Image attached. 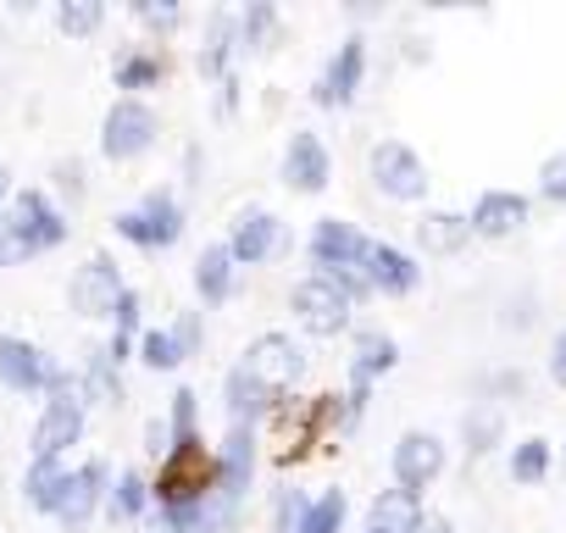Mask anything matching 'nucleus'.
<instances>
[{
    "instance_id": "f257e3e1",
    "label": "nucleus",
    "mask_w": 566,
    "mask_h": 533,
    "mask_svg": "<svg viewBox=\"0 0 566 533\" xmlns=\"http://www.w3.org/2000/svg\"><path fill=\"white\" fill-rule=\"evenodd\" d=\"M156 134H161L156 112L139 95H123V101H112V112L101 123V156L106 161H139L156 145Z\"/></svg>"
},
{
    "instance_id": "f03ea898",
    "label": "nucleus",
    "mask_w": 566,
    "mask_h": 533,
    "mask_svg": "<svg viewBox=\"0 0 566 533\" xmlns=\"http://www.w3.org/2000/svg\"><path fill=\"white\" fill-rule=\"evenodd\" d=\"M0 384H7L12 395H56V389H67L73 378L40 351V345H29V339H18V334H0Z\"/></svg>"
},
{
    "instance_id": "7ed1b4c3",
    "label": "nucleus",
    "mask_w": 566,
    "mask_h": 533,
    "mask_svg": "<svg viewBox=\"0 0 566 533\" xmlns=\"http://www.w3.org/2000/svg\"><path fill=\"white\" fill-rule=\"evenodd\" d=\"M117 233L139 250H172L184 239V206L167 195V189H150L134 211L117 217Z\"/></svg>"
},
{
    "instance_id": "20e7f679",
    "label": "nucleus",
    "mask_w": 566,
    "mask_h": 533,
    "mask_svg": "<svg viewBox=\"0 0 566 533\" xmlns=\"http://www.w3.org/2000/svg\"><path fill=\"white\" fill-rule=\"evenodd\" d=\"M290 312L301 317V328L306 334H317V339H334V334H345L350 328V301H345V290L334 284V279H323V273H312V279H301L295 284V295H290Z\"/></svg>"
},
{
    "instance_id": "39448f33",
    "label": "nucleus",
    "mask_w": 566,
    "mask_h": 533,
    "mask_svg": "<svg viewBox=\"0 0 566 533\" xmlns=\"http://www.w3.org/2000/svg\"><path fill=\"white\" fill-rule=\"evenodd\" d=\"M78 439H84V389L67 384V389L45 395V411L34 422V461H62V450Z\"/></svg>"
},
{
    "instance_id": "423d86ee",
    "label": "nucleus",
    "mask_w": 566,
    "mask_h": 533,
    "mask_svg": "<svg viewBox=\"0 0 566 533\" xmlns=\"http://www.w3.org/2000/svg\"><path fill=\"white\" fill-rule=\"evenodd\" d=\"M239 367H244L261 389L283 395V389L306 373V356H301V345H295L290 334H261V339H250V351H244Z\"/></svg>"
},
{
    "instance_id": "0eeeda50",
    "label": "nucleus",
    "mask_w": 566,
    "mask_h": 533,
    "mask_svg": "<svg viewBox=\"0 0 566 533\" xmlns=\"http://www.w3.org/2000/svg\"><path fill=\"white\" fill-rule=\"evenodd\" d=\"M373 184L389 200H422L428 195V167H422V156L411 145L384 139V145H373Z\"/></svg>"
},
{
    "instance_id": "6e6552de",
    "label": "nucleus",
    "mask_w": 566,
    "mask_h": 533,
    "mask_svg": "<svg viewBox=\"0 0 566 533\" xmlns=\"http://www.w3.org/2000/svg\"><path fill=\"white\" fill-rule=\"evenodd\" d=\"M123 295H128V284H123L117 261H112L106 250H95L78 273H73V312H78V317H112Z\"/></svg>"
},
{
    "instance_id": "1a4fd4ad",
    "label": "nucleus",
    "mask_w": 566,
    "mask_h": 533,
    "mask_svg": "<svg viewBox=\"0 0 566 533\" xmlns=\"http://www.w3.org/2000/svg\"><path fill=\"white\" fill-rule=\"evenodd\" d=\"M367 233L345 217H323L312 228V261H317V273H345V266H361L367 261Z\"/></svg>"
},
{
    "instance_id": "9d476101",
    "label": "nucleus",
    "mask_w": 566,
    "mask_h": 533,
    "mask_svg": "<svg viewBox=\"0 0 566 533\" xmlns=\"http://www.w3.org/2000/svg\"><path fill=\"white\" fill-rule=\"evenodd\" d=\"M439 472H444V439L428 433V428L400 433V445H395V483L411 489V494H422Z\"/></svg>"
},
{
    "instance_id": "9b49d317",
    "label": "nucleus",
    "mask_w": 566,
    "mask_h": 533,
    "mask_svg": "<svg viewBox=\"0 0 566 533\" xmlns=\"http://www.w3.org/2000/svg\"><path fill=\"white\" fill-rule=\"evenodd\" d=\"M328 178H334V156H328V145H323L317 134H306V128L290 134V150H283V184L301 189V195H323Z\"/></svg>"
},
{
    "instance_id": "f8f14e48",
    "label": "nucleus",
    "mask_w": 566,
    "mask_h": 533,
    "mask_svg": "<svg viewBox=\"0 0 566 533\" xmlns=\"http://www.w3.org/2000/svg\"><path fill=\"white\" fill-rule=\"evenodd\" d=\"M361 79H367V40L350 34L339 45V56L328 62V73L317 79V106H350L356 90H361Z\"/></svg>"
},
{
    "instance_id": "ddd939ff",
    "label": "nucleus",
    "mask_w": 566,
    "mask_h": 533,
    "mask_svg": "<svg viewBox=\"0 0 566 533\" xmlns=\"http://www.w3.org/2000/svg\"><path fill=\"white\" fill-rule=\"evenodd\" d=\"M101 494H106V467H101V461L73 467V472H67V489H62V505H56V522H62L67 533L90 527V516H95Z\"/></svg>"
},
{
    "instance_id": "4468645a",
    "label": "nucleus",
    "mask_w": 566,
    "mask_h": 533,
    "mask_svg": "<svg viewBox=\"0 0 566 533\" xmlns=\"http://www.w3.org/2000/svg\"><path fill=\"white\" fill-rule=\"evenodd\" d=\"M361 273H367V284H373V290H384V295H411V290L422 284V266H417L406 250L384 244V239H373V244H367Z\"/></svg>"
},
{
    "instance_id": "2eb2a0df",
    "label": "nucleus",
    "mask_w": 566,
    "mask_h": 533,
    "mask_svg": "<svg viewBox=\"0 0 566 533\" xmlns=\"http://www.w3.org/2000/svg\"><path fill=\"white\" fill-rule=\"evenodd\" d=\"M250 467H255V433L250 428H228L222 456H217V505L233 511V500L250 489Z\"/></svg>"
},
{
    "instance_id": "dca6fc26",
    "label": "nucleus",
    "mask_w": 566,
    "mask_h": 533,
    "mask_svg": "<svg viewBox=\"0 0 566 533\" xmlns=\"http://www.w3.org/2000/svg\"><path fill=\"white\" fill-rule=\"evenodd\" d=\"M522 222H527V200L516 189H489L472 206V233L478 239H511Z\"/></svg>"
},
{
    "instance_id": "f3484780",
    "label": "nucleus",
    "mask_w": 566,
    "mask_h": 533,
    "mask_svg": "<svg viewBox=\"0 0 566 533\" xmlns=\"http://www.w3.org/2000/svg\"><path fill=\"white\" fill-rule=\"evenodd\" d=\"M277 239H283V228H277L272 211H239V222L228 233V255L239 266H255V261H266L277 250Z\"/></svg>"
},
{
    "instance_id": "a211bd4d",
    "label": "nucleus",
    "mask_w": 566,
    "mask_h": 533,
    "mask_svg": "<svg viewBox=\"0 0 566 533\" xmlns=\"http://www.w3.org/2000/svg\"><path fill=\"white\" fill-rule=\"evenodd\" d=\"M422 522V494H411V489H384L378 500H373V511H367V533H411Z\"/></svg>"
},
{
    "instance_id": "6ab92c4d",
    "label": "nucleus",
    "mask_w": 566,
    "mask_h": 533,
    "mask_svg": "<svg viewBox=\"0 0 566 533\" xmlns=\"http://www.w3.org/2000/svg\"><path fill=\"white\" fill-rule=\"evenodd\" d=\"M233 255H228V244H206L200 255H195V290H200V301L206 306H222L228 295H233Z\"/></svg>"
},
{
    "instance_id": "aec40b11",
    "label": "nucleus",
    "mask_w": 566,
    "mask_h": 533,
    "mask_svg": "<svg viewBox=\"0 0 566 533\" xmlns=\"http://www.w3.org/2000/svg\"><path fill=\"white\" fill-rule=\"evenodd\" d=\"M467 239H472V217H461V211H428L417 222V244L428 255H455Z\"/></svg>"
},
{
    "instance_id": "412c9836",
    "label": "nucleus",
    "mask_w": 566,
    "mask_h": 533,
    "mask_svg": "<svg viewBox=\"0 0 566 533\" xmlns=\"http://www.w3.org/2000/svg\"><path fill=\"white\" fill-rule=\"evenodd\" d=\"M12 211H18V217H23L34 233H40V244H45V250H56V244L67 239V217H62V211H56V206H51L40 189H23V195H12Z\"/></svg>"
},
{
    "instance_id": "4be33fe9",
    "label": "nucleus",
    "mask_w": 566,
    "mask_h": 533,
    "mask_svg": "<svg viewBox=\"0 0 566 533\" xmlns=\"http://www.w3.org/2000/svg\"><path fill=\"white\" fill-rule=\"evenodd\" d=\"M266 406H272V389H261L244 367H233V373H228V422H233V428H250Z\"/></svg>"
},
{
    "instance_id": "5701e85b",
    "label": "nucleus",
    "mask_w": 566,
    "mask_h": 533,
    "mask_svg": "<svg viewBox=\"0 0 566 533\" xmlns=\"http://www.w3.org/2000/svg\"><path fill=\"white\" fill-rule=\"evenodd\" d=\"M62 489H67V467H62V461H29V472H23V500H29L34 511H51V516H56Z\"/></svg>"
},
{
    "instance_id": "b1692460",
    "label": "nucleus",
    "mask_w": 566,
    "mask_h": 533,
    "mask_svg": "<svg viewBox=\"0 0 566 533\" xmlns=\"http://www.w3.org/2000/svg\"><path fill=\"white\" fill-rule=\"evenodd\" d=\"M40 250H45L40 233H34V228L12 211V200H7V211H0V266H29Z\"/></svg>"
},
{
    "instance_id": "393cba45",
    "label": "nucleus",
    "mask_w": 566,
    "mask_h": 533,
    "mask_svg": "<svg viewBox=\"0 0 566 533\" xmlns=\"http://www.w3.org/2000/svg\"><path fill=\"white\" fill-rule=\"evenodd\" d=\"M395 362H400V345H395L389 334H361V339H356V362H350V378L373 389V378H378V373H389Z\"/></svg>"
},
{
    "instance_id": "a878e982",
    "label": "nucleus",
    "mask_w": 566,
    "mask_h": 533,
    "mask_svg": "<svg viewBox=\"0 0 566 533\" xmlns=\"http://www.w3.org/2000/svg\"><path fill=\"white\" fill-rule=\"evenodd\" d=\"M78 389H84L90 400H101V406H123V384H117V367H112L106 345L84 356V378H78Z\"/></svg>"
},
{
    "instance_id": "bb28decb",
    "label": "nucleus",
    "mask_w": 566,
    "mask_h": 533,
    "mask_svg": "<svg viewBox=\"0 0 566 533\" xmlns=\"http://www.w3.org/2000/svg\"><path fill=\"white\" fill-rule=\"evenodd\" d=\"M233 40H239V18L217 12V18H211V34H206V45H200V73H206V79H222V67H228V56H233Z\"/></svg>"
},
{
    "instance_id": "cd10ccee",
    "label": "nucleus",
    "mask_w": 566,
    "mask_h": 533,
    "mask_svg": "<svg viewBox=\"0 0 566 533\" xmlns=\"http://www.w3.org/2000/svg\"><path fill=\"white\" fill-rule=\"evenodd\" d=\"M145 500H150V483H145L139 472H123V478L106 489V516H112V522H134V516L145 511Z\"/></svg>"
},
{
    "instance_id": "c85d7f7f",
    "label": "nucleus",
    "mask_w": 566,
    "mask_h": 533,
    "mask_svg": "<svg viewBox=\"0 0 566 533\" xmlns=\"http://www.w3.org/2000/svg\"><path fill=\"white\" fill-rule=\"evenodd\" d=\"M139 362H145L150 373H172V367H184L189 356H184V345L172 339V328H150V334H139Z\"/></svg>"
},
{
    "instance_id": "c756f323",
    "label": "nucleus",
    "mask_w": 566,
    "mask_h": 533,
    "mask_svg": "<svg viewBox=\"0 0 566 533\" xmlns=\"http://www.w3.org/2000/svg\"><path fill=\"white\" fill-rule=\"evenodd\" d=\"M101 23H106V7H101V0H62V7H56V29L73 34V40H90Z\"/></svg>"
},
{
    "instance_id": "7c9ffc66",
    "label": "nucleus",
    "mask_w": 566,
    "mask_h": 533,
    "mask_svg": "<svg viewBox=\"0 0 566 533\" xmlns=\"http://www.w3.org/2000/svg\"><path fill=\"white\" fill-rule=\"evenodd\" d=\"M549 472V445L544 439H522L516 450H511V478L516 483H538Z\"/></svg>"
},
{
    "instance_id": "2f4dec72",
    "label": "nucleus",
    "mask_w": 566,
    "mask_h": 533,
    "mask_svg": "<svg viewBox=\"0 0 566 533\" xmlns=\"http://www.w3.org/2000/svg\"><path fill=\"white\" fill-rule=\"evenodd\" d=\"M345 527V494L339 489H328V494H317L312 500V511H306V527L301 533H339Z\"/></svg>"
},
{
    "instance_id": "473e14b6",
    "label": "nucleus",
    "mask_w": 566,
    "mask_h": 533,
    "mask_svg": "<svg viewBox=\"0 0 566 533\" xmlns=\"http://www.w3.org/2000/svg\"><path fill=\"white\" fill-rule=\"evenodd\" d=\"M156 79H161V62L145 56V51H128V56L117 62V90H150Z\"/></svg>"
},
{
    "instance_id": "72a5a7b5",
    "label": "nucleus",
    "mask_w": 566,
    "mask_h": 533,
    "mask_svg": "<svg viewBox=\"0 0 566 533\" xmlns=\"http://www.w3.org/2000/svg\"><path fill=\"white\" fill-rule=\"evenodd\" d=\"M500 433H505V417H500L494 406H478V411L467 417V450H472V456H483Z\"/></svg>"
},
{
    "instance_id": "f704fd0d",
    "label": "nucleus",
    "mask_w": 566,
    "mask_h": 533,
    "mask_svg": "<svg viewBox=\"0 0 566 533\" xmlns=\"http://www.w3.org/2000/svg\"><path fill=\"white\" fill-rule=\"evenodd\" d=\"M306 511H312L306 494L283 489V494H277V511H272V533H301V527H306Z\"/></svg>"
},
{
    "instance_id": "c9c22d12",
    "label": "nucleus",
    "mask_w": 566,
    "mask_h": 533,
    "mask_svg": "<svg viewBox=\"0 0 566 533\" xmlns=\"http://www.w3.org/2000/svg\"><path fill=\"white\" fill-rule=\"evenodd\" d=\"M272 29H277V12H272V7H250V12L239 18V40H244L250 51H261Z\"/></svg>"
},
{
    "instance_id": "e433bc0d",
    "label": "nucleus",
    "mask_w": 566,
    "mask_h": 533,
    "mask_svg": "<svg viewBox=\"0 0 566 533\" xmlns=\"http://www.w3.org/2000/svg\"><path fill=\"white\" fill-rule=\"evenodd\" d=\"M195 389H178L172 395V445H195Z\"/></svg>"
},
{
    "instance_id": "4c0bfd02",
    "label": "nucleus",
    "mask_w": 566,
    "mask_h": 533,
    "mask_svg": "<svg viewBox=\"0 0 566 533\" xmlns=\"http://www.w3.org/2000/svg\"><path fill=\"white\" fill-rule=\"evenodd\" d=\"M538 195L555 200V206H566V150H555V156L538 167Z\"/></svg>"
},
{
    "instance_id": "58836bf2",
    "label": "nucleus",
    "mask_w": 566,
    "mask_h": 533,
    "mask_svg": "<svg viewBox=\"0 0 566 533\" xmlns=\"http://www.w3.org/2000/svg\"><path fill=\"white\" fill-rule=\"evenodd\" d=\"M200 516H206V511H167V505H161V511L145 522V533H195Z\"/></svg>"
},
{
    "instance_id": "ea45409f",
    "label": "nucleus",
    "mask_w": 566,
    "mask_h": 533,
    "mask_svg": "<svg viewBox=\"0 0 566 533\" xmlns=\"http://www.w3.org/2000/svg\"><path fill=\"white\" fill-rule=\"evenodd\" d=\"M134 18H139V23H150V29H161V34H167V29H178V18H184V12H178V7H172V0H161V7H156V0H134Z\"/></svg>"
},
{
    "instance_id": "a19ab883",
    "label": "nucleus",
    "mask_w": 566,
    "mask_h": 533,
    "mask_svg": "<svg viewBox=\"0 0 566 533\" xmlns=\"http://www.w3.org/2000/svg\"><path fill=\"white\" fill-rule=\"evenodd\" d=\"M112 323H117V328H112L117 339H128V334L139 328V295H134V290H128V295L117 301V312H112Z\"/></svg>"
},
{
    "instance_id": "79ce46f5",
    "label": "nucleus",
    "mask_w": 566,
    "mask_h": 533,
    "mask_svg": "<svg viewBox=\"0 0 566 533\" xmlns=\"http://www.w3.org/2000/svg\"><path fill=\"white\" fill-rule=\"evenodd\" d=\"M172 339L184 345V356H195V345H200V312H184V317L172 323Z\"/></svg>"
},
{
    "instance_id": "37998d69",
    "label": "nucleus",
    "mask_w": 566,
    "mask_h": 533,
    "mask_svg": "<svg viewBox=\"0 0 566 533\" xmlns=\"http://www.w3.org/2000/svg\"><path fill=\"white\" fill-rule=\"evenodd\" d=\"M549 378L566 389V328L555 334V345H549Z\"/></svg>"
},
{
    "instance_id": "c03bdc74",
    "label": "nucleus",
    "mask_w": 566,
    "mask_h": 533,
    "mask_svg": "<svg viewBox=\"0 0 566 533\" xmlns=\"http://www.w3.org/2000/svg\"><path fill=\"white\" fill-rule=\"evenodd\" d=\"M411 533H455V522H450V516H433V511H422V522H417Z\"/></svg>"
},
{
    "instance_id": "a18cd8bd",
    "label": "nucleus",
    "mask_w": 566,
    "mask_h": 533,
    "mask_svg": "<svg viewBox=\"0 0 566 533\" xmlns=\"http://www.w3.org/2000/svg\"><path fill=\"white\" fill-rule=\"evenodd\" d=\"M7 200H12V173L0 167V211H7Z\"/></svg>"
},
{
    "instance_id": "49530a36",
    "label": "nucleus",
    "mask_w": 566,
    "mask_h": 533,
    "mask_svg": "<svg viewBox=\"0 0 566 533\" xmlns=\"http://www.w3.org/2000/svg\"><path fill=\"white\" fill-rule=\"evenodd\" d=\"M0 45H7V29H0Z\"/></svg>"
}]
</instances>
